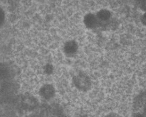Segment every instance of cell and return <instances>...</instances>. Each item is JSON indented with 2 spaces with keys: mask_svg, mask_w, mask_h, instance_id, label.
<instances>
[{
  "mask_svg": "<svg viewBox=\"0 0 146 117\" xmlns=\"http://www.w3.org/2000/svg\"><path fill=\"white\" fill-rule=\"evenodd\" d=\"M79 43L74 38H68L63 43L62 51L68 57H73L78 53Z\"/></svg>",
  "mask_w": 146,
  "mask_h": 117,
  "instance_id": "1",
  "label": "cell"
},
{
  "mask_svg": "<svg viewBox=\"0 0 146 117\" xmlns=\"http://www.w3.org/2000/svg\"><path fill=\"white\" fill-rule=\"evenodd\" d=\"M74 82L77 87L84 89L89 86V80L85 74L79 72L74 76Z\"/></svg>",
  "mask_w": 146,
  "mask_h": 117,
  "instance_id": "2",
  "label": "cell"
},
{
  "mask_svg": "<svg viewBox=\"0 0 146 117\" xmlns=\"http://www.w3.org/2000/svg\"><path fill=\"white\" fill-rule=\"evenodd\" d=\"M40 95L45 99H50L54 95V88L50 84H45L40 89Z\"/></svg>",
  "mask_w": 146,
  "mask_h": 117,
  "instance_id": "3",
  "label": "cell"
},
{
  "mask_svg": "<svg viewBox=\"0 0 146 117\" xmlns=\"http://www.w3.org/2000/svg\"><path fill=\"white\" fill-rule=\"evenodd\" d=\"M5 13H4V11H3L1 8H0V26L4 24V21H5Z\"/></svg>",
  "mask_w": 146,
  "mask_h": 117,
  "instance_id": "4",
  "label": "cell"
}]
</instances>
